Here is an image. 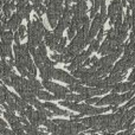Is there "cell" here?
Returning a JSON list of instances; mask_svg holds the SVG:
<instances>
[{
  "label": "cell",
  "instance_id": "6da1fadb",
  "mask_svg": "<svg viewBox=\"0 0 135 135\" xmlns=\"http://www.w3.org/2000/svg\"><path fill=\"white\" fill-rule=\"evenodd\" d=\"M43 86L46 88L47 90L52 91L54 93V97L55 100H65V95L68 94V89L63 88V86L58 85L56 83H52V82H49L47 79H44L43 82Z\"/></svg>",
  "mask_w": 135,
  "mask_h": 135
},
{
  "label": "cell",
  "instance_id": "7a4b0ae2",
  "mask_svg": "<svg viewBox=\"0 0 135 135\" xmlns=\"http://www.w3.org/2000/svg\"><path fill=\"white\" fill-rule=\"evenodd\" d=\"M52 78L58 79V81H62V82H65L68 84H81V81L77 79L76 77H72L71 75L66 74L65 71H62V70H58V69H54Z\"/></svg>",
  "mask_w": 135,
  "mask_h": 135
},
{
  "label": "cell",
  "instance_id": "3957f363",
  "mask_svg": "<svg viewBox=\"0 0 135 135\" xmlns=\"http://www.w3.org/2000/svg\"><path fill=\"white\" fill-rule=\"evenodd\" d=\"M133 89V83L132 82H126V83H121V82H117V83L113 84L112 89L110 90L113 93H126L128 90H132Z\"/></svg>",
  "mask_w": 135,
  "mask_h": 135
},
{
  "label": "cell",
  "instance_id": "277c9868",
  "mask_svg": "<svg viewBox=\"0 0 135 135\" xmlns=\"http://www.w3.org/2000/svg\"><path fill=\"white\" fill-rule=\"evenodd\" d=\"M119 97L120 95L117 93H113L110 95L105 96L102 100H98L97 104L98 105H103V104H119Z\"/></svg>",
  "mask_w": 135,
  "mask_h": 135
},
{
  "label": "cell",
  "instance_id": "5b68a950",
  "mask_svg": "<svg viewBox=\"0 0 135 135\" xmlns=\"http://www.w3.org/2000/svg\"><path fill=\"white\" fill-rule=\"evenodd\" d=\"M21 19H23V17H21L19 13L13 14V16L11 17V19L7 21V27H8L11 31H17L19 27V25H20Z\"/></svg>",
  "mask_w": 135,
  "mask_h": 135
},
{
  "label": "cell",
  "instance_id": "8992f818",
  "mask_svg": "<svg viewBox=\"0 0 135 135\" xmlns=\"http://www.w3.org/2000/svg\"><path fill=\"white\" fill-rule=\"evenodd\" d=\"M43 107L46 108V109H50L52 113H55L56 115H64V116H70V114L65 110H62L59 109L58 107H57L56 104H54V103H50V102H46L43 104Z\"/></svg>",
  "mask_w": 135,
  "mask_h": 135
},
{
  "label": "cell",
  "instance_id": "52a82bcc",
  "mask_svg": "<svg viewBox=\"0 0 135 135\" xmlns=\"http://www.w3.org/2000/svg\"><path fill=\"white\" fill-rule=\"evenodd\" d=\"M0 56H1L2 58H5V57H9V58H13V57H12L11 44H9V43L2 42L1 44H0Z\"/></svg>",
  "mask_w": 135,
  "mask_h": 135
},
{
  "label": "cell",
  "instance_id": "ba28073f",
  "mask_svg": "<svg viewBox=\"0 0 135 135\" xmlns=\"http://www.w3.org/2000/svg\"><path fill=\"white\" fill-rule=\"evenodd\" d=\"M44 36H45V40H46V45H47V46H49L51 50L56 49V45H57V43H58V40L55 38V35H52L51 32L46 31Z\"/></svg>",
  "mask_w": 135,
  "mask_h": 135
},
{
  "label": "cell",
  "instance_id": "9c48e42d",
  "mask_svg": "<svg viewBox=\"0 0 135 135\" xmlns=\"http://www.w3.org/2000/svg\"><path fill=\"white\" fill-rule=\"evenodd\" d=\"M88 97V96L85 95H82V94H79V95H76V94H69L68 93L65 95V100L68 101H72V102H81V101L85 100V98Z\"/></svg>",
  "mask_w": 135,
  "mask_h": 135
},
{
  "label": "cell",
  "instance_id": "30bf717a",
  "mask_svg": "<svg viewBox=\"0 0 135 135\" xmlns=\"http://www.w3.org/2000/svg\"><path fill=\"white\" fill-rule=\"evenodd\" d=\"M1 31V39L5 43H9L11 44L13 40V33L11 31H6V30H0Z\"/></svg>",
  "mask_w": 135,
  "mask_h": 135
},
{
  "label": "cell",
  "instance_id": "8fae6325",
  "mask_svg": "<svg viewBox=\"0 0 135 135\" xmlns=\"http://www.w3.org/2000/svg\"><path fill=\"white\" fill-rule=\"evenodd\" d=\"M32 8L37 12L38 16H42L43 13H45V12H46V8H45V6H43L42 2H33Z\"/></svg>",
  "mask_w": 135,
  "mask_h": 135
},
{
  "label": "cell",
  "instance_id": "7c38bea8",
  "mask_svg": "<svg viewBox=\"0 0 135 135\" xmlns=\"http://www.w3.org/2000/svg\"><path fill=\"white\" fill-rule=\"evenodd\" d=\"M31 9H32V6H30V5H26L24 8L19 9L18 13L20 14L23 18H25V19H27V20H28V17H30V11H31Z\"/></svg>",
  "mask_w": 135,
  "mask_h": 135
},
{
  "label": "cell",
  "instance_id": "4fadbf2b",
  "mask_svg": "<svg viewBox=\"0 0 135 135\" xmlns=\"http://www.w3.org/2000/svg\"><path fill=\"white\" fill-rule=\"evenodd\" d=\"M14 8V4L13 2H4V17L7 18L11 13V11Z\"/></svg>",
  "mask_w": 135,
  "mask_h": 135
},
{
  "label": "cell",
  "instance_id": "5bb4252c",
  "mask_svg": "<svg viewBox=\"0 0 135 135\" xmlns=\"http://www.w3.org/2000/svg\"><path fill=\"white\" fill-rule=\"evenodd\" d=\"M37 96L40 98V100H44V101H51V100H55V97L52 95H50L49 93H45V91H38Z\"/></svg>",
  "mask_w": 135,
  "mask_h": 135
},
{
  "label": "cell",
  "instance_id": "9a60e30c",
  "mask_svg": "<svg viewBox=\"0 0 135 135\" xmlns=\"http://www.w3.org/2000/svg\"><path fill=\"white\" fill-rule=\"evenodd\" d=\"M65 44H66V39H65V38H61V40L57 43L56 49H55V50H57L59 54H63L64 49H65Z\"/></svg>",
  "mask_w": 135,
  "mask_h": 135
},
{
  "label": "cell",
  "instance_id": "2e32d148",
  "mask_svg": "<svg viewBox=\"0 0 135 135\" xmlns=\"http://www.w3.org/2000/svg\"><path fill=\"white\" fill-rule=\"evenodd\" d=\"M37 52L42 57H45L46 56V47H45V44L43 42H40L39 44H38V50Z\"/></svg>",
  "mask_w": 135,
  "mask_h": 135
},
{
  "label": "cell",
  "instance_id": "e0dca14e",
  "mask_svg": "<svg viewBox=\"0 0 135 135\" xmlns=\"http://www.w3.org/2000/svg\"><path fill=\"white\" fill-rule=\"evenodd\" d=\"M98 46H100V40H98V39L93 40V42H90V46H89V50H90L91 52H93V51H96V50H98Z\"/></svg>",
  "mask_w": 135,
  "mask_h": 135
},
{
  "label": "cell",
  "instance_id": "ac0fdd59",
  "mask_svg": "<svg viewBox=\"0 0 135 135\" xmlns=\"http://www.w3.org/2000/svg\"><path fill=\"white\" fill-rule=\"evenodd\" d=\"M51 58H52V59H55V62H56V63H59V62H63V61H64V55H63V54L52 55Z\"/></svg>",
  "mask_w": 135,
  "mask_h": 135
},
{
  "label": "cell",
  "instance_id": "d6986e66",
  "mask_svg": "<svg viewBox=\"0 0 135 135\" xmlns=\"http://www.w3.org/2000/svg\"><path fill=\"white\" fill-rule=\"evenodd\" d=\"M25 31H26L25 26H24V25H19L18 31H17V32L19 33V37H20V39H23V38H24V36H25Z\"/></svg>",
  "mask_w": 135,
  "mask_h": 135
},
{
  "label": "cell",
  "instance_id": "ffe728a7",
  "mask_svg": "<svg viewBox=\"0 0 135 135\" xmlns=\"http://www.w3.org/2000/svg\"><path fill=\"white\" fill-rule=\"evenodd\" d=\"M97 61V57H91V58H86V61L83 62V66H86V65H90V64L95 63Z\"/></svg>",
  "mask_w": 135,
  "mask_h": 135
},
{
  "label": "cell",
  "instance_id": "44dd1931",
  "mask_svg": "<svg viewBox=\"0 0 135 135\" xmlns=\"http://www.w3.org/2000/svg\"><path fill=\"white\" fill-rule=\"evenodd\" d=\"M27 5V0H19L18 1V4L16 5V7H17V9H21V8H24V7Z\"/></svg>",
  "mask_w": 135,
  "mask_h": 135
},
{
  "label": "cell",
  "instance_id": "7402d4cb",
  "mask_svg": "<svg viewBox=\"0 0 135 135\" xmlns=\"http://www.w3.org/2000/svg\"><path fill=\"white\" fill-rule=\"evenodd\" d=\"M75 31H76V28H75L72 25H70L69 26V32H68V38H69V39H72V38L75 37Z\"/></svg>",
  "mask_w": 135,
  "mask_h": 135
},
{
  "label": "cell",
  "instance_id": "603a6c76",
  "mask_svg": "<svg viewBox=\"0 0 135 135\" xmlns=\"http://www.w3.org/2000/svg\"><path fill=\"white\" fill-rule=\"evenodd\" d=\"M98 100H100V97H86L85 101L88 104H94V103H97Z\"/></svg>",
  "mask_w": 135,
  "mask_h": 135
},
{
  "label": "cell",
  "instance_id": "cb8c5ba5",
  "mask_svg": "<svg viewBox=\"0 0 135 135\" xmlns=\"http://www.w3.org/2000/svg\"><path fill=\"white\" fill-rule=\"evenodd\" d=\"M13 40H14V42L17 43V44H19V43H20V37H19V33L17 32V31H16V32H14V37H13Z\"/></svg>",
  "mask_w": 135,
  "mask_h": 135
},
{
  "label": "cell",
  "instance_id": "d4e9b609",
  "mask_svg": "<svg viewBox=\"0 0 135 135\" xmlns=\"http://www.w3.org/2000/svg\"><path fill=\"white\" fill-rule=\"evenodd\" d=\"M102 38H103V28L101 27L100 28V33L97 35V39L98 40H102Z\"/></svg>",
  "mask_w": 135,
  "mask_h": 135
},
{
  "label": "cell",
  "instance_id": "484cf974",
  "mask_svg": "<svg viewBox=\"0 0 135 135\" xmlns=\"http://www.w3.org/2000/svg\"><path fill=\"white\" fill-rule=\"evenodd\" d=\"M133 89H135V83L133 84Z\"/></svg>",
  "mask_w": 135,
  "mask_h": 135
},
{
  "label": "cell",
  "instance_id": "4316f807",
  "mask_svg": "<svg viewBox=\"0 0 135 135\" xmlns=\"http://www.w3.org/2000/svg\"><path fill=\"white\" fill-rule=\"evenodd\" d=\"M6 1H9V0H5V2H6Z\"/></svg>",
  "mask_w": 135,
  "mask_h": 135
}]
</instances>
